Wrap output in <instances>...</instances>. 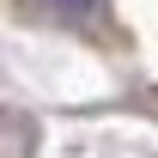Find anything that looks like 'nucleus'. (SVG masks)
<instances>
[{
	"instance_id": "nucleus-1",
	"label": "nucleus",
	"mask_w": 158,
	"mask_h": 158,
	"mask_svg": "<svg viewBox=\"0 0 158 158\" xmlns=\"http://www.w3.org/2000/svg\"><path fill=\"white\" fill-rule=\"evenodd\" d=\"M55 6H61V12H73V19H79V12H91L98 0H55Z\"/></svg>"
}]
</instances>
